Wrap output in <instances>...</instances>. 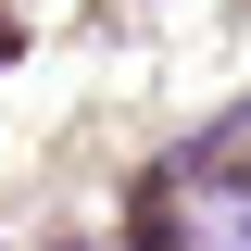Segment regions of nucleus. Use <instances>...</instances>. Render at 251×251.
<instances>
[{
    "label": "nucleus",
    "instance_id": "nucleus-1",
    "mask_svg": "<svg viewBox=\"0 0 251 251\" xmlns=\"http://www.w3.org/2000/svg\"><path fill=\"white\" fill-rule=\"evenodd\" d=\"M214 251H251V188H239V201L214 214Z\"/></svg>",
    "mask_w": 251,
    "mask_h": 251
}]
</instances>
